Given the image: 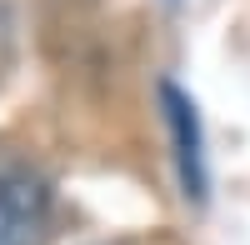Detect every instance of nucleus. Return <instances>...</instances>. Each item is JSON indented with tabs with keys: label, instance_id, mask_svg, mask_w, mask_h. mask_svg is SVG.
I'll return each instance as SVG.
<instances>
[{
	"label": "nucleus",
	"instance_id": "1",
	"mask_svg": "<svg viewBox=\"0 0 250 245\" xmlns=\"http://www.w3.org/2000/svg\"><path fill=\"white\" fill-rule=\"evenodd\" d=\"M50 235V190L25 170L0 175V245H45Z\"/></svg>",
	"mask_w": 250,
	"mask_h": 245
},
{
	"label": "nucleus",
	"instance_id": "2",
	"mask_svg": "<svg viewBox=\"0 0 250 245\" xmlns=\"http://www.w3.org/2000/svg\"><path fill=\"white\" fill-rule=\"evenodd\" d=\"M165 105H170V125H175V145H180L185 195H200V125H195V105L175 85H165Z\"/></svg>",
	"mask_w": 250,
	"mask_h": 245
}]
</instances>
